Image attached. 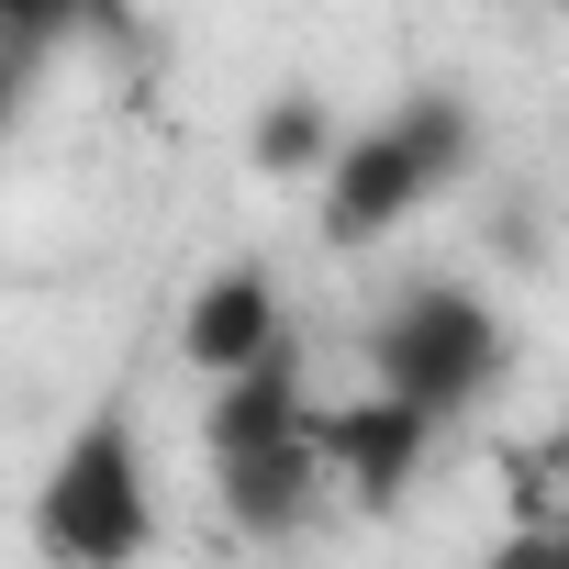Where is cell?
I'll list each match as a JSON object with an SVG mask.
<instances>
[{
    "mask_svg": "<svg viewBox=\"0 0 569 569\" xmlns=\"http://www.w3.org/2000/svg\"><path fill=\"white\" fill-rule=\"evenodd\" d=\"M469 146H480V112L458 90H413L402 112L358 123L347 157H336V179H325V246H380L391 223H413L469 168Z\"/></svg>",
    "mask_w": 569,
    "mask_h": 569,
    "instance_id": "1",
    "label": "cell"
},
{
    "mask_svg": "<svg viewBox=\"0 0 569 569\" xmlns=\"http://www.w3.org/2000/svg\"><path fill=\"white\" fill-rule=\"evenodd\" d=\"M34 536L57 569H134L157 547V480H146V436L123 402H101L57 447V469L34 491Z\"/></svg>",
    "mask_w": 569,
    "mask_h": 569,
    "instance_id": "2",
    "label": "cell"
},
{
    "mask_svg": "<svg viewBox=\"0 0 569 569\" xmlns=\"http://www.w3.org/2000/svg\"><path fill=\"white\" fill-rule=\"evenodd\" d=\"M491 569H569V536H513Z\"/></svg>",
    "mask_w": 569,
    "mask_h": 569,
    "instance_id": "10",
    "label": "cell"
},
{
    "mask_svg": "<svg viewBox=\"0 0 569 569\" xmlns=\"http://www.w3.org/2000/svg\"><path fill=\"white\" fill-rule=\"evenodd\" d=\"M558 12H569V0H558Z\"/></svg>",
    "mask_w": 569,
    "mask_h": 569,
    "instance_id": "11",
    "label": "cell"
},
{
    "mask_svg": "<svg viewBox=\"0 0 569 569\" xmlns=\"http://www.w3.org/2000/svg\"><path fill=\"white\" fill-rule=\"evenodd\" d=\"M212 480H223V513H234L246 536H291V525L313 513L325 447H279V458H234V469H212Z\"/></svg>",
    "mask_w": 569,
    "mask_h": 569,
    "instance_id": "8",
    "label": "cell"
},
{
    "mask_svg": "<svg viewBox=\"0 0 569 569\" xmlns=\"http://www.w3.org/2000/svg\"><path fill=\"white\" fill-rule=\"evenodd\" d=\"M246 157H257L268 179H336L347 123H336V101H325V90H279V101L246 123Z\"/></svg>",
    "mask_w": 569,
    "mask_h": 569,
    "instance_id": "7",
    "label": "cell"
},
{
    "mask_svg": "<svg viewBox=\"0 0 569 569\" xmlns=\"http://www.w3.org/2000/svg\"><path fill=\"white\" fill-rule=\"evenodd\" d=\"M313 425H325V402L302 391V358L279 347V358H257L246 380H212L201 447H212V469H234V458H279V447H313Z\"/></svg>",
    "mask_w": 569,
    "mask_h": 569,
    "instance_id": "5",
    "label": "cell"
},
{
    "mask_svg": "<svg viewBox=\"0 0 569 569\" xmlns=\"http://www.w3.org/2000/svg\"><path fill=\"white\" fill-rule=\"evenodd\" d=\"M313 447H325V469H336L358 502H402V480H413L425 447H436V413H413V402H391V391H369V402H325Z\"/></svg>",
    "mask_w": 569,
    "mask_h": 569,
    "instance_id": "6",
    "label": "cell"
},
{
    "mask_svg": "<svg viewBox=\"0 0 569 569\" xmlns=\"http://www.w3.org/2000/svg\"><path fill=\"white\" fill-rule=\"evenodd\" d=\"M0 23H12V57H23V68H34L46 46H68V34H123L112 0H0Z\"/></svg>",
    "mask_w": 569,
    "mask_h": 569,
    "instance_id": "9",
    "label": "cell"
},
{
    "mask_svg": "<svg viewBox=\"0 0 569 569\" xmlns=\"http://www.w3.org/2000/svg\"><path fill=\"white\" fill-rule=\"evenodd\" d=\"M279 347H291V313H279V279H268L257 257L212 268L201 291L179 302V358H190L201 380H246V369L279 358Z\"/></svg>",
    "mask_w": 569,
    "mask_h": 569,
    "instance_id": "4",
    "label": "cell"
},
{
    "mask_svg": "<svg viewBox=\"0 0 569 569\" xmlns=\"http://www.w3.org/2000/svg\"><path fill=\"white\" fill-rule=\"evenodd\" d=\"M369 380L447 425V413H469L502 380V313L469 291V279H425V291H402L369 325Z\"/></svg>",
    "mask_w": 569,
    "mask_h": 569,
    "instance_id": "3",
    "label": "cell"
}]
</instances>
